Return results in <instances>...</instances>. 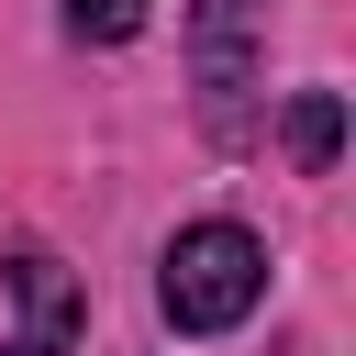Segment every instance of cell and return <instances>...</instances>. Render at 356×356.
<instances>
[{"label":"cell","mask_w":356,"mask_h":356,"mask_svg":"<svg viewBox=\"0 0 356 356\" xmlns=\"http://www.w3.org/2000/svg\"><path fill=\"white\" fill-rule=\"evenodd\" d=\"M156 300H167L178 334H234V323L267 300V245H256L245 222H189V234L167 245V267H156Z\"/></svg>","instance_id":"cell-1"},{"label":"cell","mask_w":356,"mask_h":356,"mask_svg":"<svg viewBox=\"0 0 356 356\" xmlns=\"http://www.w3.org/2000/svg\"><path fill=\"white\" fill-rule=\"evenodd\" d=\"M245 78H256V0H200V111H211V134H245Z\"/></svg>","instance_id":"cell-2"},{"label":"cell","mask_w":356,"mask_h":356,"mask_svg":"<svg viewBox=\"0 0 356 356\" xmlns=\"http://www.w3.org/2000/svg\"><path fill=\"white\" fill-rule=\"evenodd\" d=\"M11 300H22V334H33V345H56V356L78 345V312H89V300H78V278H67V256H44V245H22V256H11Z\"/></svg>","instance_id":"cell-3"},{"label":"cell","mask_w":356,"mask_h":356,"mask_svg":"<svg viewBox=\"0 0 356 356\" xmlns=\"http://www.w3.org/2000/svg\"><path fill=\"white\" fill-rule=\"evenodd\" d=\"M278 145H289V167H300V178H323V167L345 156V100H334V89H289Z\"/></svg>","instance_id":"cell-4"},{"label":"cell","mask_w":356,"mask_h":356,"mask_svg":"<svg viewBox=\"0 0 356 356\" xmlns=\"http://www.w3.org/2000/svg\"><path fill=\"white\" fill-rule=\"evenodd\" d=\"M67 33L78 44H134L145 33V0H67Z\"/></svg>","instance_id":"cell-5"},{"label":"cell","mask_w":356,"mask_h":356,"mask_svg":"<svg viewBox=\"0 0 356 356\" xmlns=\"http://www.w3.org/2000/svg\"><path fill=\"white\" fill-rule=\"evenodd\" d=\"M0 356H56V345H33V334H11V345H0Z\"/></svg>","instance_id":"cell-6"}]
</instances>
